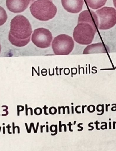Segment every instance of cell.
Instances as JSON below:
<instances>
[{
  "label": "cell",
  "instance_id": "cell-1",
  "mask_svg": "<svg viewBox=\"0 0 116 151\" xmlns=\"http://www.w3.org/2000/svg\"><path fill=\"white\" fill-rule=\"evenodd\" d=\"M32 33L31 24L24 16L17 15L11 21L8 39L13 45L19 47L26 46L31 41Z\"/></svg>",
  "mask_w": 116,
  "mask_h": 151
},
{
  "label": "cell",
  "instance_id": "cell-2",
  "mask_svg": "<svg viewBox=\"0 0 116 151\" xmlns=\"http://www.w3.org/2000/svg\"><path fill=\"white\" fill-rule=\"evenodd\" d=\"M32 16L40 21L53 19L57 13V8L50 0H37L30 6Z\"/></svg>",
  "mask_w": 116,
  "mask_h": 151
},
{
  "label": "cell",
  "instance_id": "cell-3",
  "mask_svg": "<svg viewBox=\"0 0 116 151\" xmlns=\"http://www.w3.org/2000/svg\"><path fill=\"white\" fill-rule=\"evenodd\" d=\"M97 31L88 23H78L73 32L74 40L79 44H90L92 43Z\"/></svg>",
  "mask_w": 116,
  "mask_h": 151
},
{
  "label": "cell",
  "instance_id": "cell-4",
  "mask_svg": "<svg viewBox=\"0 0 116 151\" xmlns=\"http://www.w3.org/2000/svg\"><path fill=\"white\" fill-rule=\"evenodd\" d=\"M74 42L70 36L61 34L55 37L52 44L54 53L58 55H68L74 49Z\"/></svg>",
  "mask_w": 116,
  "mask_h": 151
},
{
  "label": "cell",
  "instance_id": "cell-5",
  "mask_svg": "<svg viewBox=\"0 0 116 151\" xmlns=\"http://www.w3.org/2000/svg\"><path fill=\"white\" fill-rule=\"evenodd\" d=\"M99 21L98 29L107 30L116 24V10L113 7H105L96 11Z\"/></svg>",
  "mask_w": 116,
  "mask_h": 151
},
{
  "label": "cell",
  "instance_id": "cell-6",
  "mask_svg": "<svg viewBox=\"0 0 116 151\" xmlns=\"http://www.w3.org/2000/svg\"><path fill=\"white\" fill-rule=\"evenodd\" d=\"M52 40L53 36L51 32L44 28L35 29L32 35V42L39 48H48L51 45Z\"/></svg>",
  "mask_w": 116,
  "mask_h": 151
},
{
  "label": "cell",
  "instance_id": "cell-7",
  "mask_svg": "<svg viewBox=\"0 0 116 151\" xmlns=\"http://www.w3.org/2000/svg\"><path fill=\"white\" fill-rule=\"evenodd\" d=\"M88 23L97 31L99 26L98 18L96 12L92 10H87L82 12L79 15L78 23Z\"/></svg>",
  "mask_w": 116,
  "mask_h": 151
},
{
  "label": "cell",
  "instance_id": "cell-8",
  "mask_svg": "<svg viewBox=\"0 0 116 151\" xmlns=\"http://www.w3.org/2000/svg\"><path fill=\"white\" fill-rule=\"evenodd\" d=\"M31 0H6V5L9 11L13 13H21L26 10Z\"/></svg>",
  "mask_w": 116,
  "mask_h": 151
},
{
  "label": "cell",
  "instance_id": "cell-9",
  "mask_svg": "<svg viewBox=\"0 0 116 151\" xmlns=\"http://www.w3.org/2000/svg\"><path fill=\"white\" fill-rule=\"evenodd\" d=\"M62 6L67 12L78 13L83 9L84 0H61Z\"/></svg>",
  "mask_w": 116,
  "mask_h": 151
},
{
  "label": "cell",
  "instance_id": "cell-10",
  "mask_svg": "<svg viewBox=\"0 0 116 151\" xmlns=\"http://www.w3.org/2000/svg\"><path fill=\"white\" fill-rule=\"evenodd\" d=\"M105 46L102 43L90 45L86 47L84 50L83 54L107 53L108 52V48H106Z\"/></svg>",
  "mask_w": 116,
  "mask_h": 151
},
{
  "label": "cell",
  "instance_id": "cell-11",
  "mask_svg": "<svg viewBox=\"0 0 116 151\" xmlns=\"http://www.w3.org/2000/svg\"><path fill=\"white\" fill-rule=\"evenodd\" d=\"M87 4L90 8L96 9L103 6L105 5L107 0H85Z\"/></svg>",
  "mask_w": 116,
  "mask_h": 151
},
{
  "label": "cell",
  "instance_id": "cell-12",
  "mask_svg": "<svg viewBox=\"0 0 116 151\" xmlns=\"http://www.w3.org/2000/svg\"><path fill=\"white\" fill-rule=\"evenodd\" d=\"M7 19V15L6 11L0 6V26H1L6 22Z\"/></svg>",
  "mask_w": 116,
  "mask_h": 151
},
{
  "label": "cell",
  "instance_id": "cell-13",
  "mask_svg": "<svg viewBox=\"0 0 116 151\" xmlns=\"http://www.w3.org/2000/svg\"><path fill=\"white\" fill-rule=\"evenodd\" d=\"M105 124L104 125L101 126V129H102V127H105V129H107V124L106 122H102V123H101V124Z\"/></svg>",
  "mask_w": 116,
  "mask_h": 151
},
{
  "label": "cell",
  "instance_id": "cell-14",
  "mask_svg": "<svg viewBox=\"0 0 116 151\" xmlns=\"http://www.w3.org/2000/svg\"><path fill=\"white\" fill-rule=\"evenodd\" d=\"M102 108V113L101 114H97V115H102L103 114V113H104V105L103 104H102L101 105Z\"/></svg>",
  "mask_w": 116,
  "mask_h": 151
},
{
  "label": "cell",
  "instance_id": "cell-15",
  "mask_svg": "<svg viewBox=\"0 0 116 151\" xmlns=\"http://www.w3.org/2000/svg\"><path fill=\"white\" fill-rule=\"evenodd\" d=\"M92 124V123H90V124H89V127H91V128H92V129H89V131H92V130L94 129V127L93 126H91V124Z\"/></svg>",
  "mask_w": 116,
  "mask_h": 151
},
{
  "label": "cell",
  "instance_id": "cell-16",
  "mask_svg": "<svg viewBox=\"0 0 116 151\" xmlns=\"http://www.w3.org/2000/svg\"><path fill=\"white\" fill-rule=\"evenodd\" d=\"M98 124H99V123H98L97 121H96V122L95 123V124H96V129L97 130H100V129L98 128Z\"/></svg>",
  "mask_w": 116,
  "mask_h": 151
},
{
  "label": "cell",
  "instance_id": "cell-17",
  "mask_svg": "<svg viewBox=\"0 0 116 151\" xmlns=\"http://www.w3.org/2000/svg\"><path fill=\"white\" fill-rule=\"evenodd\" d=\"M79 107H80V106H78L76 107V108H75V111H76V113H78V114H80L81 112H78V108H79Z\"/></svg>",
  "mask_w": 116,
  "mask_h": 151
},
{
  "label": "cell",
  "instance_id": "cell-18",
  "mask_svg": "<svg viewBox=\"0 0 116 151\" xmlns=\"http://www.w3.org/2000/svg\"><path fill=\"white\" fill-rule=\"evenodd\" d=\"M71 125H72V124H71V122H69V124H68V125H69V131H70L73 132V130H72L71 129Z\"/></svg>",
  "mask_w": 116,
  "mask_h": 151
},
{
  "label": "cell",
  "instance_id": "cell-19",
  "mask_svg": "<svg viewBox=\"0 0 116 151\" xmlns=\"http://www.w3.org/2000/svg\"><path fill=\"white\" fill-rule=\"evenodd\" d=\"M87 107V105H85V106H82V113H83V114H84V108H85V107Z\"/></svg>",
  "mask_w": 116,
  "mask_h": 151
},
{
  "label": "cell",
  "instance_id": "cell-20",
  "mask_svg": "<svg viewBox=\"0 0 116 151\" xmlns=\"http://www.w3.org/2000/svg\"><path fill=\"white\" fill-rule=\"evenodd\" d=\"M102 105H100H100H97V111H98V112H101V110H99V109H98V108H99V107L100 106H101Z\"/></svg>",
  "mask_w": 116,
  "mask_h": 151
},
{
  "label": "cell",
  "instance_id": "cell-21",
  "mask_svg": "<svg viewBox=\"0 0 116 151\" xmlns=\"http://www.w3.org/2000/svg\"><path fill=\"white\" fill-rule=\"evenodd\" d=\"M110 104H106V112H107L108 111V107L109 106H110Z\"/></svg>",
  "mask_w": 116,
  "mask_h": 151
},
{
  "label": "cell",
  "instance_id": "cell-22",
  "mask_svg": "<svg viewBox=\"0 0 116 151\" xmlns=\"http://www.w3.org/2000/svg\"><path fill=\"white\" fill-rule=\"evenodd\" d=\"M113 2L114 7L116 8V0H113Z\"/></svg>",
  "mask_w": 116,
  "mask_h": 151
},
{
  "label": "cell",
  "instance_id": "cell-23",
  "mask_svg": "<svg viewBox=\"0 0 116 151\" xmlns=\"http://www.w3.org/2000/svg\"><path fill=\"white\" fill-rule=\"evenodd\" d=\"M112 106H113V105H115V106H115V107H112V109H111L112 111V110H113V109H114V108H116V104H112Z\"/></svg>",
  "mask_w": 116,
  "mask_h": 151
},
{
  "label": "cell",
  "instance_id": "cell-24",
  "mask_svg": "<svg viewBox=\"0 0 116 151\" xmlns=\"http://www.w3.org/2000/svg\"><path fill=\"white\" fill-rule=\"evenodd\" d=\"M78 127H79V128H81V131H82L83 129H84V128H83V127L80 126V124H78Z\"/></svg>",
  "mask_w": 116,
  "mask_h": 151
},
{
  "label": "cell",
  "instance_id": "cell-25",
  "mask_svg": "<svg viewBox=\"0 0 116 151\" xmlns=\"http://www.w3.org/2000/svg\"><path fill=\"white\" fill-rule=\"evenodd\" d=\"M115 124H116V122H113V129H115Z\"/></svg>",
  "mask_w": 116,
  "mask_h": 151
},
{
  "label": "cell",
  "instance_id": "cell-26",
  "mask_svg": "<svg viewBox=\"0 0 116 151\" xmlns=\"http://www.w3.org/2000/svg\"><path fill=\"white\" fill-rule=\"evenodd\" d=\"M109 129H111V122H109Z\"/></svg>",
  "mask_w": 116,
  "mask_h": 151
},
{
  "label": "cell",
  "instance_id": "cell-27",
  "mask_svg": "<svg viewBox=\"0 0 116 151\" xmlns=\"http://www.w3.org/2000/svg\"><path fill=\"white\" fill-rule=\"evenodd\" d=\"M37 0H31V2H32V3H33V2H34V1H36ZM50 1H52V0H50Z\"/></svg>",
  "mask_w": 116,
  "mask_h": 151
},
{
  "label": "cell",
  "instance_id": "cell-28",
  "mask_svg": "<svg viewBox=\"0 0 116 151\" xmlns=\"http://www.w3.org/2000/svg\"><path fill=\"white\" fill-rule=\"evenodd\" d=\"M73 109H74V107H73V106H72V114H74V111H73Z\"/></svg>",
  "mask_w": 116,
  "mask_h": 151
},
{
  "label": "cell",
  "instance_id": "cell-29",
  "mask_svg": "<svg viewBox=\"0 0 116 151\" xmlns=\"http://www.w3.org/2000/svg\"><path fill=\"white\" fill-rule=\"evenodd\" d=\"M1 45L0 44V53H1Z\"/></svg>",
  "mask_w": 116,
  "mask_h": 151
},
{
  "label": "cell",
  "instance_id": "cell-30",
  "mask_svg": "<svg viewBox=\"0 0 116 151\" xmlns=\"http://www.w3.org/2000/svg\"><path fill=\"white\" fill-rule=\"evenodd\" d=\"M76 123V121H75V122H74V125L75 124V123Z\"/></svg>",
  "mask_w": 116,
  "mask_h": 151
}]
</instances>
